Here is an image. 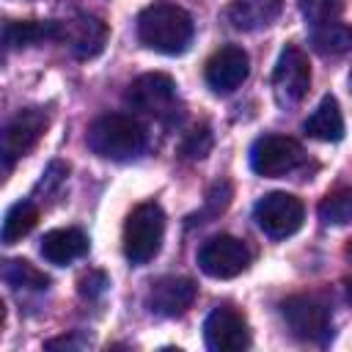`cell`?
<instances>
[{"instance_id":"277c9868","label":"cell","mask_w":352,"mask_h":352,"mask_svg":"<svg viewBox=\"0 0 352 352\" xmlns=\"http://www.w3.org/2000/svg\"><path fill=\"white\" fill-rule=\"evenodd\" d=\"M280 316L292 336L311 344H327L333 336L330 305L319 294H292L280 302Z\"/></svg>"},{"instance_id":"52a82bcc","label":"cell","mask_w":352,"mask_h":352,"mask_svg":"<svg viewBox=\"0 0 352 352\" xmlns=\"http://www.w3.org/2000/svg\"><path fill=\"white\" fill-rule=\"evenodd\" d=\"M305 160L302 146L286 135H261L250 146V168L264 179H278L297 170Z\"/></svg>"},{"instance_id":"8992f818","label":"cell","mask_w":352,"mask_h":352,"mask_svg":"<svg viewBox=\"0 0 352 352\" xmlns=\"http://www.w3.org/2000/svg\"><path fill=\"white\" fill-rule=\"evenodd\" d=\"M253 220L270 239H286L300 231L305 220V206L292 192H267L256 201Z\"/></svg>"},{"instance_id":"8fae6325","label":"cell","mask_w":352,"mask_h":352,"mask_svg":"<svg viewBox=\"0 0 352 352\" xmlns=\"http://www.w3.org/2000/svg\"><path fill=\"white\" fill-rule=\"evenodd\" d=\"M50 118L41 107H25L19 110L3 129V162L11 168L19 157H25L47 132Z\"/></svg>"},{"instance_id":"484cf974","label":"cell","mask_w":352,"mask_h":352,"mask_svg":"<svg viewBox=\"0 0 352 352\" xmlns=\"http://www.w3.org/2000/svg\"><path fill=\"white\" fill-rule=\"evenodd\" d=\"M228 201H231V184H228V182H214V184L209 187V192H206L204 212H206V214H220V212H226Z\"/></svg>"},{"instance_id":"3957f363","label":"cell","mask_w":352,"mask_h":352,"mask_svg":"<svg viewBox=\"0 0 352 352\" xmlns=\"http://www.w3.org/2000/svg\"><path fill=\"white\" fill-rule=\"evenodd\" d=\"M165 236V212L160 204H138L124 223V256L132 264H146L160 253Z\"/></svg>"},{"instance_id":"e0dca14e","label":"cell","mask_w":352,"mask_h":352,"mask_svg":"<svg viewBox=\"0 0 352 352\" xmlns=\"http://www.w3.org/2000/svg\"><path fill=\"white\" fill-rule=\"evenodd\" d=\"M305 135L322 140V143H336L344 138V116H341V107H338V99L336 96H322V102L316 104V110L305 118L302 124Z\"/></svg>"},{"instance_id":"44dd1931","label":"cell","mask_w":352,"mask_h":352,"mask_svg":"<svg viewBox=\"0 0 352 352\" xmlns=\"http://www.w3.org/2000/svg\"><path fill=\"white\" fill-rule=\"evenodd\" d=\"M0 275L14 289H36L38 292V289H47L50 286V278L38 267H33L30 261H25V258H8V261H3Z\"/></svg>"},{"instance_id":"d6986e66","label":"cell","mask_w":352,"mask_h":352,"mask_svg":"<svg viewBox=\"0 0 352 352\" xmlns=\"http://www.w3.org/2000/svg\"><path fill=\"white\" fill-rule=\"evenodd\" d=\"M311 47L319 55H344L352 50V28L341 22H324L314 25L311 30Z\"/></svg>"},{"instance_id":"30bf717a","label":"cell","mask_w":352,"mask_h":352,"mask_svg":"<svg viewBox=\"0 0 352 352\" xmlns=\"http://www.w3.org/2000/svg\"><path fill=\"white\" fill-rule=\"evenodd\" d=\"M204 341L212 352H239L250 346V330L245 316L231 305H217L204 322Z\"/></svg>"},{"instance_id":"2e32d148","label":"cell","mask_w":352,"mask_h":352,"mask_svg":"<svg viewBox=\"0 0 352 352\" xmlns=\"http://www.w3.org/2000/svg\"><path fill=\"white\" fill-rule=\"evenodd\" d=\"M88 253V236L82 228H52L41 236V256L50 264H69Z\"/></svg>"},{"instance_id":"5bb4252c","label":"cell","mask_w":352,"mask_h":352,"mask_svg":"<svg viewBox=\"0 0 352 352\" xmlns=\"http://www.w3.org/2000/svg\"><path fill=\"white\" fill-rule=\"evenodd\" d=\"M107 36H110V30H107V25L99 16L80 14V16H74L72 22L63 25V41L69 44L72 55L80 58V60L96 58L104 50Z\"/></svg>"},{"instance_id":"4fadbf2b","label":"cell","mask_w":352,"mask_h":352,"mask_svg":"<svg viewBox=\"0 0 352 352\" xmlns=\"http://www.w3.org/2000/svg\"><path fill=\"white\" fill-rule=\"evenodd\" d=\"M198 294V286L192 278H184V275H165L160 280L151 283L148 294H146V305L151 308V314L157 316H182L192 300Z\"/></svg>"},{"instance_id":"603a6c76","label":"cell","mask_w":352,"mask_h":352,"mask_svg":"<svg viewBox=\"0 0 352 352\" xmlns=\"http://www.w3.org/2000/svg\"><path fill=\"white\" fill-rule=\"evenodd\" d=\"M297 6H300V14L311 25L336 22L344 11V0H297Z\"/></svg>"},{"instance_id":"f546056e","label":"cell","mask_w":352,"mask_h":352,"mask_svg":"<svg viewBox=\"0 0 352 352\" xmlns=\"http://www.w3.org/2000/svg\"><path fill=\"white\" fill-rule=\"evenodd\" d=\"M344 286H346V300H349V302H352V280H346V283H344Z\"/></svg>"},{"instance_id":"6da1fadb","label":"cell","mask_w":352,"mask_h":352,"mask_svg":"<svg viewBox=\"0 0 352 352\" xmlns=\"http://www.w3.org/2000/svg\"><path fill=\"white\" fill-rule=\"evenodd\" d=\"M138 38L162 55H182L192 41V19L182 6L151 3L138 14Z\"/></svg>"},{"instance_id":"9c48e42d","label":"cell","mask_w":352,"mask_h":352,"mask_svg":"<svg viewBox=\"0 0 352 352\" xmlns=\"http://www.w3.org/2000/svg\"><path fill=\"white\" fill-rule=\"evenodd\" d=\"M126 104L146 116L168 118L176 104V82L162 72L140 74L126 91Z\"/></svg>"},{"instance_id":"7a4b0ae2","label":"cell","mask_w":352,"mask_h":352,"mask_svg":"<svg viewBox=\"0 0 352 352\" xmlns=\"http://www.w3.org/2000/svg\"><path fill=\"white\" fill-rule=\"evenodd\" d=\"M88 148L113 162H126L135 160L146 148V129L138 118L124 116V113H104L99 116L85 135Z\"/></svg>"},{"instance_id":"f1b7e54d","label":"cell","mask_w":352,"mask_h":352,"mask_svg":"<svg viewBox=\"0 0 352 352\" xmlns=\"http://www.w3.org/2000/svg\"><path fill=\"white\" fill-rule=\"evenodd\" d=\"M344 256H346V261L352 264V239H349V242L344 245Z\"/></svg>"},{"instance_id":"7c38bea8","label":"cell","mask_w":352,"mask_h":352,"mask_svg":"<svg viewBox=\"0 0 352 352\" xmlns=\"http://www.w3.org/2000/svg\"><path fill=\"white\" fill-rule=\"evenodd\" d=\"M250 72V58L242 47L236 44H226L217 52H212V58L204 66V80L214 94H231L236 91Z\"/></svg>"},{"instance_id":"4316f807","label":"cell","mask_w":352,"mask_h":352,"mask_svg":"<svg viewBox=\"0 0 352 352\" xmlns=\"http://www.w3.org/2000/svg\"><path fill=\"white\" fill-rule=\"evenodd\" d=\"M107 286H110V283H107V275H104V272H99V270H91L88 275H82V278H80V294H82V297H88V300L99 297Z\"/></svg>"},{"instance_id":"d4e9b609","label":"cell","mask_w":352,"mask_h":352,"mask_svg":"<svg viewBox=\"0 0 352 352\" xmlns=\"http://www.w3.org/2000/svg\"><path fill=\"white\" fill-rule=\"evenodd\" d=\"M66 176H69V165L66 162H60V160H52L50 165H47V170L41 173V179H38V184H36V195L38 192H44V195H50V192H55L63 182H66Z\"/></svg>"},{"instance_id":"4dcf8cb0","label":"cell","mask_w":352,"mask_h":352,"mask_svg":"<svg viewBox=\"0 0 352 352\" xmlns=\"http://www.w3.org/2000/svg\"><path fill=\"white\" fill-rule=\"evenodd\" d=\"M349 91H352V72H349Z\"/></svg>"},{"instance_id":"cb8c5ba5","label":"cell","mask_w":352,"mask_h":352,"mask_svg":"<svg viewBox=\"0 0 352 352\" xmlns=\"http://www.w3.org/2000/svg\"><path fill=\"white\" fill-rule=\"evenodd\" d=\"M209 148H212V132H209L206 124H201V126H192L184 135V140L179 146V154L184 160H204L209 154Z\"/></svg>"},{"instance_id":"7402d4cb","label":"cell","mask_w":352,"mask_h":352,"mask_svg":"<svg viewBox=\"0 0 352 352\" xmlns=\"http://www.w3.org/2000/svg\"><path fill=\"white\" fill-rule=\"evenodd\" d=\"M319 220L324 226H349L352 223V190L338 187L327 192L319 204Z\"/></svg>"},{"instance_id":"83f0119b","label":"cell","mask_w":352,"mask_h":352,"mask_svg":"<svg viewBox=\"0 0 352 352\" xmlns=\"http://www.w3.org/2000/svg\"><path fill=\"white\" fill-rule=\"evenodd\" d=\"M44 346H47V349H74V346H82V341L74 338V336H60V338L47 341Z\"/></svg>"},{"instance_id":"ba28073f","label":"cell","mask_w":352,"mask_h":352,"mask_svg":"<svg viewBox=\"0 0 352 352\" xmlns=\"http://www.w3.org/2000/svg\"><path fill=\"white\" fill-rule=\"evenodd\" d=\"M198 267L217 280H228L242 275L250 267V250L242 239L231 236V234H217L209 236L201 250H198Z\"/></svg>"},{"instance_id":"ffe728a7","label":"cell","mask_w":352,"mask_h":352,"mask_svg":"<svg viewBox=\"0 0 352 352\" xmlns=\"http://www.w3.org/2000/svg\"><path fill=\"white\" fill-rule=\"evenodd\" d=\"M36 223H38V206L33 201H16L3 217V234L0 236L6 245H14L16 239L28 236Z\"/></svg>"},{"instance_id":"9a60e30c","label":"cell","mask_w":352,"mask_h":352,"mask_svg":"<svg viewBox=\"0 0 352 352\" xmlns=\"http://www.w3.org/2000/svg\"><path fill=\"white\" fill-rule=\"evenodd\" d=\"M283 0H228V22L236 30L253 33L278 19Z\"/></svg>"},{"instance_id":"5b68a950","label":"cell","mask_w":352,"mask_h":352,"mask_svg":"<svg viewBox=\"0 0 352 352\" xmlns=\"http://www.w3.org/2000/svg\"><path fill=\"white\" fill-rule=\"evenodd\" d=\"M311 88V63L297 44H286L272 69V94L275 102L286 110L297 107Z\"/></svg>"},{"instance_id":"ac0fdd59","label":"cell","mask_w":352,"mask_h":352,"mask_svg":"<svg viewBox=\"0 0 352 352\" xmlns=\"http://www.w3.org/2000/svg\"><path fill=\"white\" fill-rule=\"evenodd\" d=\"M6 47L8 50H19L36 41H50V38H63V22L55 19H22V22H8L3 30Z\"/></svg>"}]
</instances>
